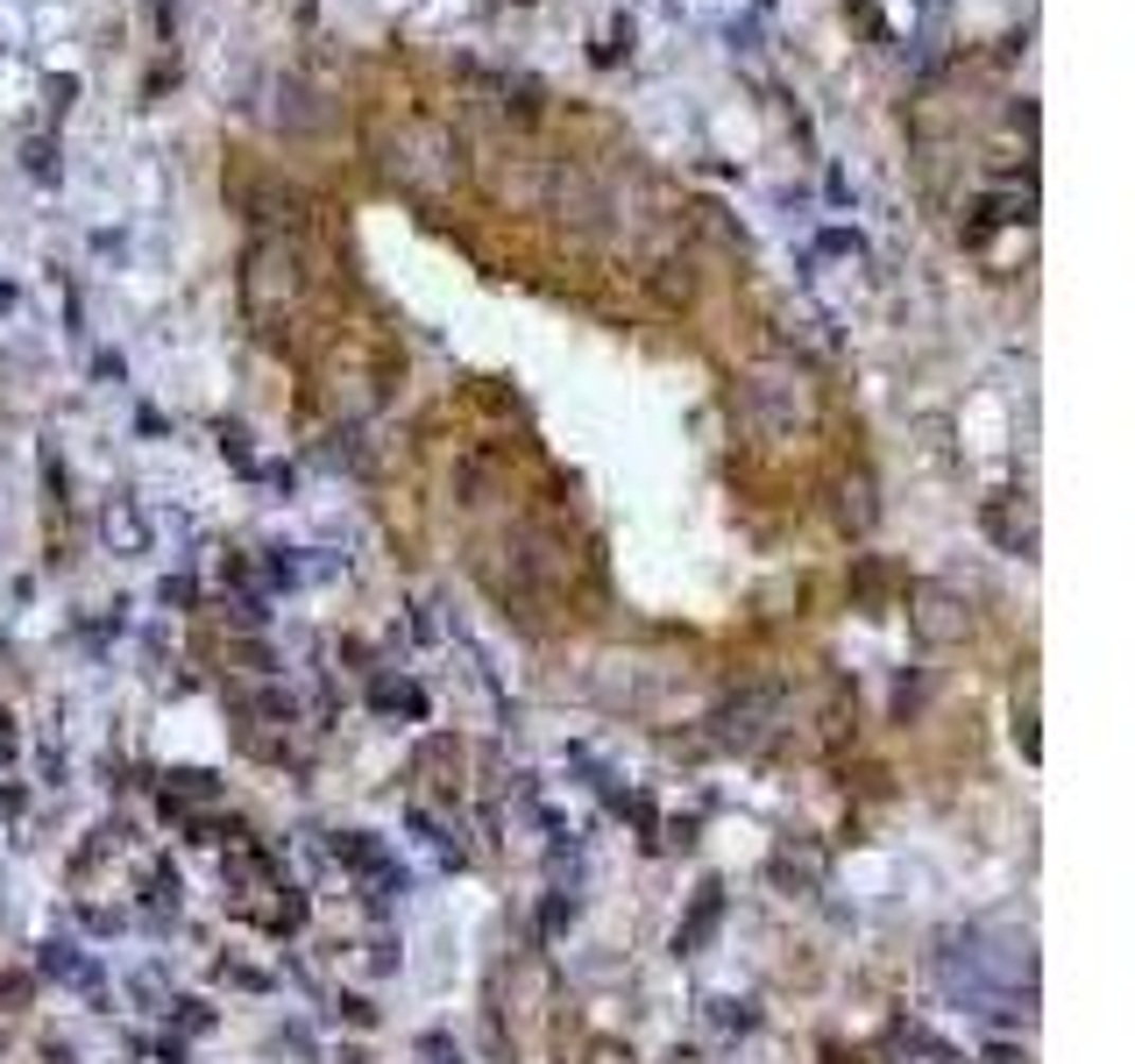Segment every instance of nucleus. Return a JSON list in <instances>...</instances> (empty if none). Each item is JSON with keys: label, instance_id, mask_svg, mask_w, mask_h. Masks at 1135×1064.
<instances>
[{"label": "nucleus", "instance_id": "obj_1", "mask_svg": "<svg viewBox=\"0 0 1135 1064\" xmlns=\"http://www.w3.org/2000/svg\"><path fill=\"white\" fill-rule=\"evenodd\" d=\"M774 717H780V696L774 688H753V696H738V703L717 709V745H759V738L774 732Z\"/></svg>", "mask_w": 1135, "mask_h": 1064}, {"label": "nucleus", "instance_id": "obj_2", "mask_svg": "<svg viewBox=\"0 0 1135 1064\" xmlns=\"http://www.w3.org/2000/svg\"><path fill=\"white\" fill-rule=\"evenodd\" d=\"M717 916H724V887H717V880H709L703 895H696V916L682 922V951H696L709 937V930H717Z\"/></svg>", "mask_w": 1135, "mask_h": 1064}, {"label": "nucleus", "instance_id": "obj_3", "mask_svg": "<svg viewBox=\"0 0 1135 1064\" xmlns=\"http://www.w3.org/2000/svg\"><path fill=\"white\" fill-rule=\"evenodd\" d=\"M22 157H29V178H43V185H50V178H57V164H50L57 149H50V142H29Z\"/></svg>", "mask_w": 1135, "mask_h": 1064}, {"label": "nucleus", "instance_id": "obj_4", "mask_svg": "<svg viewBox=\"0 0 1135 1064\" xmlns=\"http://www.w3.org/2000/svg\"><path fill=\"white\" fill-rule=\"evenodd\" d=\"M220 454H235L241 469H249V433L241 426H220Z\"/></svg>", "mask_w": 1135, "mask_h": 1064}, {"label": "nucleus", "instance_id": "obj_5", "mask_svg": "<svg viewBox=\"0 0 1135 1064\" xmlns=\"http://www.w3.org/2000/svg\"><path fill=\"white\" fill-rule=\"evenodd\" d=\"M71 93H78V78H71V71H65V78H50V107H57V114L71 107Z\"/></svg>", "mask_w": 1135, "mask_h": 1064}, {"label": "nucleus", "instance_id": "obj_6", "mask_svg": "<svg viewBox=\"0 0 1135 1064\" xmlns=\"http://www.w3.org/2000/svg\"><path fill=\"white\" fill-rule=\"evenodd\" d=\"M824 249H830V256H845V249H859V235H851V228H830Z\"/></svg>", "mask_w": 1135, "mask_h": 1064}]
</instances>
